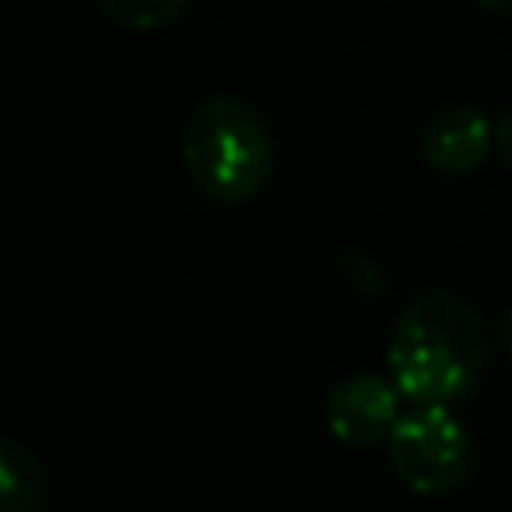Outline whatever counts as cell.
Returning a JSON list of instances; mask_svg holds the SVG:
<instances>
[{
  "mask_svg": "<svg viewBox=\"0 0 512 512\" xmlns=\"http://www.w3.org/2000/svg\"><path fill=\"white\" fill-rule=\"evenodd\" d=\"M388 376L412 404H456L472 396L488 360L484 320L448 288L408 300L388 332Z\"/></svg>",
  "mask_w": 512,
  "mask_h": 512,
  "instance_id": "6da1fadb",
  "label": "cell"
},
{
  "mask_svg": "<svg viewBox=\"0 0 512 512\" xmlns=\"http://www.w3.org/2000/svg\"><path fill=\"white\" fill-rule=\"evenodd\" d=\"M184 172L216 204L252 200L276 164L268 120L240 96H208L192 108L180 136Z\"/></svg>",
  "mask_w": 512,
  "mask_h": 512,
  "instance_id": "7a4b0ae2",
  "label": "cell"
},
{
  "mask_svg": "<svg viewBox=\"0 0 512 512\" xmlns=\"http://www.w3.org/2000/svg\"><path fill=\"white\" fill-rule=\"evenodd\" d=\"M384 448L396 480L420 496L452 492L472 472V436L448 404H412L400 412Z\"/></svg>",
  "mask_w": 512,
  "mask_h": 512,
  "instance_id": "3957f363",
  "label": "cell"
},
{
  "mask_svg": "<svg viewBox=\"0 0 512 512\" xmlns=\"http://www.w3.org/2000/svg\"><path fill=\"white\" fill-rule=\"evenodd\" d=\"M400 396L404 392L392 384V376H376V372L344 376L332 384L324 400V424L348 448L384 444L400 420Z\"/></svg>",
  "mask_w": 512,
  "mask_h": 512,
  "instance_id": "277c9868",
  "label": "cell"
},
{
  "mask_svg": "<svg viewBox=\"0 0 512 512\" xmlns=\"http://www.w3.org/2000/svg\"><path fill=\"white\" fill-rule=\"evenodd\" d=\"M492 148H496V124H488V116L468 104L436 112L420 132V156L444 176L472 172Z\"/></svg>",
  "mask_w": 512,
  "mask_h": 512,
  "instance_id": "5b68a950",
  "label": "cell"
},
{
  "mask_svg": "<svg viewBox=\"0 0 512 512\" xmlns=\"http://www.w3.org/2000/svg\"><path fill=\"white\" fill-rule=\"evenodd\" d=\"M48 480L20 440H0V512H44Z\"/></svg>",
  "mask_w": 512,
  "mask_h": 512,
  "instance_id": "8992f818",
  "label": "cell"
},
{
  "mask_svg": "<svg viewBox=\"0 0 512 512\" xmlns=\"http://www.w3.org/2000/svg\"><path fill=\"white\" fill-rule=\"evenodd\" d=\"M100 8L120 24V28H136V32H152L172 24L188 0H100Z\"/></svg>",
  "mask_w": 512,
  "mask_h": 512,
  "instance_id": "52a82bcc",
  "label": "cell"
},
{
  "mask_svg": "<svg viewBox=\"0 0 512 512\" xmlns=\"http://www.w3.org/2000/svg\"><path fill=\"white\" fill-rule=\"evenodd\" d=\"M496 152H500V160L512 168V108L496 120Z\"/></svg>",
  "mask_w": 512,
  "mask_h": 512,
  "instance_id": "ba28073f",
  "label": "cell"
},
{
  "mask_svg": "<svg viewBox=\"0 0 512 512\" xmlns=\"http://www.w3.org/2000/svg\"><path fill=\"white\" fill-rule=\"evenodd\" d=\"M500 340H504V352H508V360H512V308H508V316H504V328H500Z\"/></svg>",
  "mask_w": 512,
  "mask_h": 512,
  "instance_id": "9c48e42d",
  "label": "cell"
},
{
  "mask_svg": "<svg viewBox=\"0 0 512 512\" xmlns=\"http://www.w3.org/2000/svg\"><path fill=\"white\" fill-rule=\"evenodd\" d=\"M476 4H484V8H512V0H476Z\"/></svg>",
  "mask_w": 512,
  "mask_h": 512,
  "instance_id": "30bf717a",
  "label": "cell"
}]
</instances>
